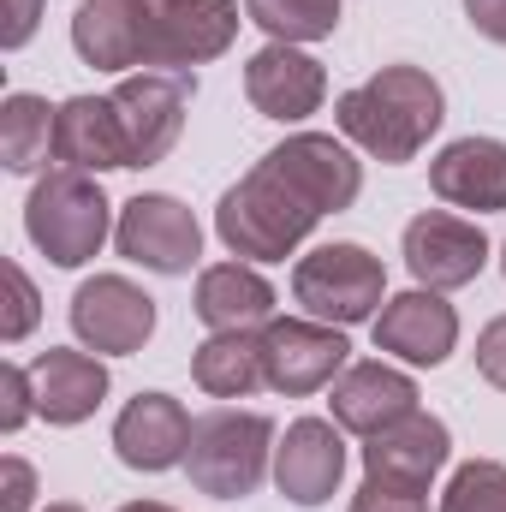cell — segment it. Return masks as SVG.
I'll return each mask as SVG.
<instances>
[{
  "instance_id": "4",
  "label": "cell",
  "mask_w": 506,
  "mask_h": 512,
  "mask_svg": "<svg viewBox=\"0 0 506 512\" xmlns=\"http://www.w3.org/2000/svg\"><path fill=\"white\" fill-rule=\"evenodd\" d=\"M268 459H274V423L262 411H209L197 417L191 429V453H185V471L203 495L215 501H245L256 495V483L268 477Z\"/></svg>"
},
{
  "instance_id": "35",
  "label": "cell",
  "mask_w": 506,
  "mask_h": 512,
  "mask_svg": "<svg viewBox=\"0 0 506 512\" xmlns=\"http://www.w3.org/2000/svg\"><path fill=\"white\" fill-rule=\"evenodd\" d=\"M42 512H84V507H78V501H48Z\"/></svg>"
},
{
  "instance_id": "31",
  "label": "cell",
  "mask_w": 506,
  "mask_h": 512,
  "mask_svg": "<svg viewBox=\"0 0 506 512\" xmlns=\"http://www.w3.org/2000/svg\"><path fill=\"white\" fill-rule=\"evenodd\" d=\"M477 376L506 393V316H495V322L477 334Z\"/></svg>"
},
{
  "instance_id": "25",
  "label": "cell",
  "mask_w": 506,
  "mask_h": 512,
  "mask_svg": "<svg viewBox=\"0 0 506 512\" xmlns=\"http://www.w3.org/2000/svg\"><path fill=\"white\" fill-rule=\"evenodd\" d=\"M245 18L262 24L274 42H322L340 30V0H245Z\"/></svg>"
},
{
  "instance_id": "30",
  "label": "cell",
  "mask_w": 506,
  "mask_h": 512,
  "mask_svg": "<svg viewBox=\"0 0 506 512\" xmlns=\"http://www.w3.org/2000/svg\"><path fill=\"white\" fill-rule=\"evenodd\" d=\"M30 507H36V471H30V459L6 453V465H0V512H30Z\"/></svg>"
},
{
  "instance_id": "3",
  "label": "cell",
  "mask_w": 506,
  "mask_h": 512,
  "mask_svg": "<svg viewBox=\"0 0 506 512\" xmlns=\"http://www.w3.org/2000/svg\"><path fill=\"white\" fill-rule=\"evenodd\" d=\"M24 233L54 268H84L108 245V191L78 167H48L24 203Z\"/></svg>"
},
{
  "instance_id": "14",
  "label": "cell",
  "mask_w": 506,
  "mask_h": 512,
  "mask_svg": "<svg viewBox=\"0 0 506 512\" xmlns=\"http://www.w3.org/2000/svg\"><path fill=\"white\" fill-rule=\"evenodd\" d=\"M245 96H251V108L262 120L292 126V120H310V114L322 108L328 72H322V60H310L304 48L268 42V48H256L251 66H245Z\"/></svg>"
},
{
  "instance_id": "33",
  "label": "cell",
  "mask_w": 506,
  "mask_h": 512,
  "mask_svg": "<svg viewBox=\"0 0 506 512\" xmlns=\"http://www.w3.org/2000/svg\"><path fill=\"white\" fill-rule=\"evenodd\" d=\"M465 18H471L477 36H489V42L506 48V0H465Z\"/></svg>"
},
{
  "instance_id": "28",
  "label": "cell",
  "mask_w": 506,
  "mask_h": 512,
  "mask_svg": "<svg viewBox=\"0 0 506 512\" xmlns=\"http://www.w3.org/2000/svg\"><path fill=\"white\" fill-rule=\"evenodd\" d=\"M352 512H429V501H423V489H405V483L364 477V489L352 495Z\"/></svg>"
},
{
  "instance_id": "16",
  "label": "cell",
  "mask_w": 506,
  "mask_h": 512,
  "mask_svg": "<svg viewBox=\"0 0 506 512\" xmlns=\"http://www.w3.org/2000/svg\"><path fill=\"white\" fill-rule=\"evenodd\" d=\"M453 459V435L441 417L429 411H411L399 423H387L381 435H370L364 447V477H381V483H405V489H423L435 483V471Z\"/></svg>"
},
{
  "instance_id": "13",
  "label": "cell",
  "mask_w": 506,
  "mask_h": 512,
  "mask_svg": "<svg viewBox=\"0 0 506 512\" xmlns=\"http://www.w3.org/2000/svg\"><path fill=\"white\" fill-rule=\"evenodd\" d=\"M453 346H459V310L441 292L411 286V292H399V298L381 304L376 352H393V358H405L417 370H435V364L453 358Z\"/></svg>"
},
{
  "instance_id": "15",
  "label": "cell",
  "mask_w": 506,
  "mask_h": 512,
  "mask_svg": "<svg viewBox=\"0 0 506 512\" xmlns=\"http://www.w3.org/2000/svg\"><path fill=\"white\" fill-rule=\"evenodd\" d=\"M191 411L173 393H137L114 417V453L131 471H173L191 453Z\"/></svg>"
},
{
  "instance_id": "32",
  "label": "cell",
  "mask_w": 506,
  "mask_h": 512,
  "mask_svg": "<svg viewBox=\"0 0 506 512\" xmlns=\"http://www.w3.org/2000/svg\"><path fill=\"white\" fill-rule=\"evenodd\" d=\"M6 24H0V48H24L30 36H36V18H42V0H6V12H0Z\"/></svg>"
},
{
  "instance_id": "12",
  "label": "cell",
  "mask_w": 506,
  "mask_h": 512,
  "mask_svg": "<svg viewBox=\"0 0 506 512\" xmlns=\"http://www.w3.org/2000/svg\"><path fill=\"white\" fill-rule=\"evenodd\" d=\"M340 477H346V435H340V423L298 417L286 429V441L274 447V489L292 507H322V501H334Z\"/></svg>"
},
{
  "instance_id": "19",
  "label": "cell",
  "mask_w": 506,
  "mask_h": 512,
  "mask_svg": "<svg viewBox=\"0 0 506 512\" xmlns=\"http://www.w3.org/2000/svg\"><path fill=\"white\" fill-rule=\"evenodd\" d=\"M54 161L78 173H108L131 167L126 126L114 114V96H66L54 114Z\"/></svg>"
},
{
  "instance_id": "23",
  "label": "cell",
  "mask_w": 506,
  "mask_h": 512,
  "mask_svg": "<svg viewBox=\"0 0 506 512\" xmlns=\"http://www.w3.org/2000/svg\"><path fill=\"white\" fill-rule=\"evenodd\" d=\"M191 376L209 399H245L262 382V334H209L191 358Z\"/></svg>"
},
{
  "instance_id": "6",
  "label": "cell",
  "mask_w": 506,
  "mask_h": 512,
  "mask_svg": "<svg viewBox=\"0 0 506 512\" xmlns=\"http://www.w3.org/2000/svg\"><path fill=\"white\" fill-rule=\"evenodd\" d=\"M239 0H143V72H191L227 54Z\"/></svg>"
},
{
  "instance_id": "7",
  "label": "cell",
  "mask_w": 506,
  "mask_h": 512,
  "mask_svg": "<svg viewBox=\"0 0 506 512\" xmlns=\"http://www.w3.org/2000/svg\"><path fill=\"white\" fill-rule=\"evenodd\" d=\"M346 334L316 316H274L262 328V382L286 399H304L316 387H334L346 376Z\"/></svg>"
},
{
  "instance_id": "29",
  "label": "cell",
  "mask_w": 506,
  "mask_h": 512,
  "mask_svg": "<svg viewBox=\"0 0 506 512\" xmlns=\"http://www.w3.org/2000/svg\"><path fill=\"white\" fill-rule=\"evenodd\" d=\"M0 393H6V405H0V429L18 435L24 417L36 411V382H30V370H24V364H6V370H0Z\"/></svg>"
},
{
  "instance_id": "17",
  "label": "cell",
  "mask_w": 506,
  "mask_h": 512,
  "mask_svg": "<svg viewBox=\"0 0 506 512\" xmlns=\"http://www.w3.org/2000/svg\"><path fill=\"white\" fill-rule=\"evenodd\" d=\"M429 191L453 209L501 215L506 209V143L501 137H459L429 161Z\"/></svg>"
},
{
  "instance_id": "36",
  "label": "cell",
  "mask_w": 506,
  "mask_h": 512,
  "mask_svg": "<svg viewBox=\"0 0 506 512\" xmlns=\"http://www.w3.org/2000/svg\"><path fill=\"white\" fill-rule=\"evenodd\" d=\"M501 268H506V251H501Z\"/></svg>"
},
{
  "instance_id": "8",
  "label": "cell",
  "mask_w": 506,
  "mask_h": 512,
  "mask_svg": "<svg viewBox=\"0 0 506 512\" xmlns=\"http://www.w3.org/2000/svg\"><path fill=\"white\" fill-rule=\"evenodd\" d=\"M197 96L191 72H126L114 84V114L126 126L131 167H155L173 155L179 131H185V108Z\"/></svg>"
},
{
  "instance_id": "21",
  "label": "cell",
  "mask_w": 506,
  "mask_h": 512,
  "mask_svg": "<svg viewBox=\"0 0 506 512\" xmlns=\"http://www.w3.org/2000/svg\"><path fill=\"white\" fill-rule=\"evenodd\" d=\"M197 322L209 334H262L274 322V286L251 262H215L197 274Z\"/></svg>"
},
{
  "instance_id": "22",
  "label": "cell",
  "mask_w": 506,
  "mask_h": 512,
  "mask_svg": "<svg viewBox=\"0 0 506 512\" xmlns=\"http://www.w3.org/2000/svg\"><path fill=\"white\" fill-rule=\"evenodd\" d=\"M72 48L96 72L143 66V0H84L72 12Z\"/></svg>"
},
{
  "instance_id": "27",
  "label": "cell",
  "mask_w": 506,
  "mask_h": 512,
  "mask_svg": "<svg viewBox=\"0 0 506 512\" xmlns=\"http://www.w3.org/2000/svg\"><path fill=\"white\" fill-rule=\"evenodd\" d=\"M6 322H0V340L6 346H18L30 328H36V316H42V298H36V286H30V274L18 268V262H6Z\"/></svg>"
},
{
  "instance_id": "9",
  "label": "cell",
  "mask_w": 506,
  "mask_h": 512,
  "mask_svg": "<svg viewBox=\"0 0 506 512\" xmlns=\"http://www.w3.org/2000/svg\"><path fill=\"white\" fill-rule=\"evenodd\" d=\"M114 245L126 262L149 268V274H191L197 256H203V227L197 215L167 197V191H137L126 209H120V227H114Z\"/></svg>"
},
{
  "instance_id": "5",
  "label": "cell",
  "mask_w": 506,
  "mask_h": 512,
  "mask_svg": "<svg viewBox=\"0 0 506 512\" xmlns=\"http://www.w3.org/2000/svg\"><path fill=\"white\" fill-rule=\"evenodd\" d=\"M292 298H298L316 322L352 328V322L381 316V304H387V268H381V256H370L364 245H322V251L298 256V268H292Z\"/></svg>"
},
{
  "instance_id": "34",
  "label": "cell",
  "mask_w": 506,
  "mask_h": 512,
  "mask_svg": "<svg viewBox=\"0 0 506 512\" xmlns=\"http://www.w3.org/2000/svg\"><path fill=\"white\" fill-rule=\"evenodd\" d=\"M120 512H173V507H161V501H131V507H120Z\"/></svg>"
},
{
  "instance_id": "2",
  "label": "cell",
  "mask_w": 506,
  "mask_h": 512,
  "mask_svg": "<svg viewBox=\"0 0 506 512\" xmlns=\"http://www.w3.org/2000/svg\"><path fill=\"white\" fill-rule=\"evenodd\" d=\"M447 120V96L423 66H381L376 78H364L358 90H346L334 102V126L346 131L370 161L381 167H405L423 155V143Z\"/></svg>"
},
{
  "instance_id": "10",
  "label": "cell",
  "mask_w": 506,
  "mask_h": 512,
  "mask_svg": "<svg viewBox=\"0 0 506 512\" xmlns=\"http://www.w3.org/2000/svg\"><path fill=\"white\" fill-rule=\"evenodd\" d=\"M72 334L90 352L131 358L155 334V298L143 286H131L126 274H96V280H84L72 292Z\"/></svg>"
},
{
  "instance_id": "24",
  "label": "cell",
  "mask_w": 506,
  "mask_h": 512,
  "mask_svg": "<svg viewBox=\"0 0 506 512\" xmlns=\"http://www.w3.org/2000/svg\"><path fill=\"white\" fill-rule=\"evenodd\" d=\"M54 114L60 108H48L30 90H12L0 102V155H6L12 173H36L54 155Z\"/></svg>"
},
{
  "instance_id": "18",
  "label": "cell",
  "mask_w": 506,
  "mask_h": 512,
  "mask_svg": "<svg viewBox=\"0 0 506 512\" xmlns=\"http://www.w3.org/2000/svg\"><path fill=\"white\" fill-rule=\"evenodd\" d=\"M334 423L340 429H352V435H381L387 423H399V417H411L417 411V382L405 376V370H393V364H346V376L334 382Z\"/></svg>"
},
{
  "instance_id": "26",
  "label": "cell",
  "mask_w": 506,
  "mask_h": 512,
  "mask_svg": "<svg viewBox=\"0 0 506 512\" xmlns=\"http://www.w3.org/2000/svg\"><path fill=\"white\" fill-rule=\"evenodd\" d=\"M441 512H506V465L501 459H471L453 471Z\"/></svg>"
},
{
  "instance_id": "20",
  "label": "cell",
  "mask_w": 506,
  "mask_h": 512,
  "mask_svg": "<svg viewBox=\"0 0 506 512\" xmlns=\"http://www.w3.org/2000/svg\"><path fill=\"white\" fill-rule=\"evenodd\" d=\"M30 382H36V411L54 429H72V423L96 417V405L108 399V364L90 352H72V346H48L30 364Z\"/></svg>"
},
{
  "instance_id": "1",
  "label": "cell",
  "mask_w": 506,
  "mask_h": 512,
  "mask_svg": "<svg viewBox=\"0 0 506 512\" xmlns=\"http://www.w3.org/2000/svg\"><path fill=\"white\" fill-rule=\"evenodd\" d=\"M364 191V161L328 131H298L274 143L251 173L221 197L215 233L245 262H286L322 215L352 209Z\"/></svg>"
},
{
  "instance_id": "11",
  "label": "cell",
  "mask_w": 506,
  "mask_h": 512,
  "mask_svg": "<svg viewBox=\"0 0 506 512\" xmlns=\"http://www.w3.org/2000/svg\"><path fill=\"white\" fill-rule=\"evenodd\" d=\"M489 262V239L477 221L447 215V209H423L405 221V268L417 274V286L429 292H453L471 286Z\"/></svg>"
}]
</instances>
